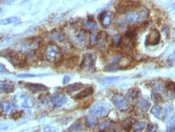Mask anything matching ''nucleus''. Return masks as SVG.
Listing matches in <instances>:
<instances>
[{"mask_svg":"<svg viewBox=\"0 0 175 132\" xmlns=\"http://www.w3.org/2000/svg\"><path fill=\"white\" fill-rule=\"evenodd\" d=\"M44 55L45 59L51 62H59L62 60L61 48L55 43L51 42L46 46Z\"/></svg>","mask_w":175,"mask_h":132,"instance_id":"f257e3e1","label":"nucleus"},{"mask_svg":"<svg viewBox=\"0 0 175 132\" xmlns=\"http://www.w3.org/2000/svg\"><path fill=\"white\" fill-rule=\"evenodd\" d=\"M15 106L20 109H31L34 105V100L31 96L26 93H19L13 100Z\"/></svg>","mask_w":175,"mask_h":132,"instance_id":"f03ea898","label":"nucleus"},{"mask_svg":"<svg viewBox=\"0 0 175 132\" xmlns=\"http://www.w3.org/2000/svg\"><path fill=\"white\" fill-rule=\"evenodd\" d=\"M140 2L137 1H120L115 6V9L120 14L133 11L140 6Z\"/></svg>","mask_w":175,"mask_h":132,"instance_id":"7ed1b4c3","label":"nucleus"},{"mask_svg":"<svg viewBox=\"0 0 175 132\" xmlns=\"http://www.w3.org/2000/svg\"><path fill=\"white\" fill-rule=\"evenodd\" d=\"M149 10L146 8H143L140 10L139 11H130L128 14L126 15V20L127 21L131 24H135L140 21V20H144L146 17L149 16Z\"/></svg>","mask_w":175,"mask_h":132,"instance_id":"20e7f679","label":"nucleus"},{"mask_svg":"<svg viewBox=\"0 0 175 132\" xmlns=\"http://www.w3.org/2000/svg\"><path fill=\"white\" fill-rule=\"evenodd\" d=\"M95 56L91 53H86L84 54L80 62V69L87 70V71H93L95 68Z\"/></svg>","mask_w":175,"mask_h":132,"instance_id":"39448f33","label":"nucleus"},{"mask_svg":"<svg viewBox=\"0 0 175 132\" xmlns=\"http://www.w3.org/2000/svg\"><path fill=\"white\" fill-rule=\"evenodd\" d=\"M40 40L38 38H31L25 41L20 45V50L23 52L29 53L31 51H36V50L40 47Z\"/></svg>","mask_w":175,"mask_h":132,"instance_id":"423d86ee","label":"nucleus"},{"mask_svg":"<svg viewBox=\"0 0 175 132\" xmlns=\"http://www.w3.org/2000/svg\"><path fill=\"white\" fill-rule=\"evenodd\" d=\"M0 54H2L1 56L6 58L11 64L14 65V66H20L22 63V59H21L20 54L15 51L6 50L0 52Z\"/></svg>","mask_w":175,"mask_h":132,"instance_id":"0eeeda50","label":"nucleus"},{"mask_svg":"<svg viewBox=\"0 0 175 132\" xmlns=\"http://www.w3.org/2000/svg\"><path fill=\"white\" fill-rule=\"evenodd\" d=\"M112 101L115 105L117 107V109L120 111H126L130 108L129 101L120 93H116L112 96Z\"/></svg>","mask_w":175,"mask_h":132,"instance_id":"6e6552de","label":"nucleus"},{"mask_svg":"<svg viewBox=\"0 0 175 132\" xmlns=\"http://www.w3.org/2000/svg\"><path fill=\"white\" fill-rule=\"evenodd\" d=\"M161 41V33L157 29H153L145 37V45L154 46Z\"/></svg>","mask_w":175,"mask_h":132,"instance_id":"1a4fd4ad","label":"nucleus"},{"mask_svg":"<svg viewBox=\"0 0 175 132\" xmlns=\"http://www.w3.org/2000/svg\"><path fill=\"white\" fill-rule=\"evenodd\" d=\"M109 112L107 107L101 104H96L90 108L89 110L90 114L95 116V117H103L106 116Z\"/></svg>","mask_w":175,"mask_h":132,"instance_id":"9d476101","label":"nucleus"},{"mask_svg":"<svg viewBox=\"0 0 175 132\" xmlns=\"http://www.w3.org/2000/svg\"><path fill=\"white\" fill-rule=\"evenodd\" d=\"M113 14L110 11H104L99 15V20L104 28H107L112 24Z\"/></svg>","mask_w":175,"mask_h":132,"instance_id":"9b49d317","label":"nucleus"},{"mask_svg":"<svg viewBox=\"0 0 175 132\" xmlns=\"http://www.w3.org/2000/svg\"><path fill=\"white\" fill-rule=\"evenodd\" d=\"M111 42L108 41V35L105 32L99 33V37H98V48L100 51H104L108 48Z\"/></svg>","mask_w":175,"mask_h":132,"instance_id":"f8f14e48","label":"nucleus"},{"mask_svg":"<svg viewBox=\"0 0 175 132\" xmlns=\"http://www.w3.org/2000/svg\"><path fill=\"white\" fill-rule=\"evenodd\" d=\"M88 40H89L88 33L84 29H80L77 33L75 34V42L78 45H80L81 47L86 46L88 42Z\"/></svg>","mask_w":175,"mask_h":132,"instance_id":"ddd939ff","label":"nucleus"},{"mask_svg":"<svg viewBox=\"0 0 175 132\" xmlns=\"http://www.w3.org/2000/svg\"><path fill=\"white\" fill-rule=\"evenodd\" d=\"M66 101V96L64 94L60 93H54V94L52 95L51 98H50L51 103L53 104V106L55 107H61L62 105H64L65 104Z\"/></svg>","mask_w":175,"mask_h":132,"instance_id":"4468645a","label":"nucleus"},{"mask_svg":"<svg viewBox=\"0 0 175 132\" xmlns=\"http://www.w3.org/2000/svg\"><path fill=\"white\" fill-rule=\"evenodd\" d=\"M120 46L127 51H132L135 47V39H132L124 36L122 37Z\"/></svg>","mask_w":175,"mask_h":132,"instance_id":"2eb2a0df","label":"nucleus"},{"mask_svg":"<svg viewBox=\"0 0 175 132\" xmlns=\"http://www.w3.org/2000/svg\"><path fill=\"white\" fill-rule=\"evenodd\" d=\"M15 85L10 80H2L0 81V93H11L14 92Z\"/></svg>","mask_w":175,"mask_h":132,"instance_id":"dca6fc26","label":"nucleus"},{"mask_svg":"<svg viewBox=\"0 0 175 132\" xmlns=\"http://www.w3.org/2000/svg\"><path fill=\"white\" fill-rule=\"evenodd\" d=\"M132 63V59L130 56L128 55H123L120 56L118 62H117V66L120 68V69H125L130 67Z\"/></svg>","mask_w":175,"mask_h":132,"instance_id":"f3484780","label":"nucleus"},{"mask_svg":"<svg viewBox=\"0 0 175 132\" xmlns=\"http://www.w3.org/2000/svg\"><path fill=\"white\" fill-rule=\"evenodd\" d=\"M50 38L54 42H62L65 40L66 37H65V34L64 33L63 31H61L60 29H54L50 33Z\"/></svg>","mask_w":175,"mask_h":132,"instance_id":"a211bd4d","label":"nucleus"},{"mask_svg":"<svg viewBox=\"0 0 175 132\" xmlns=\"http://www.w3.org/2000/svg\"><path fill=\"white\" fill-rule=\"evenodd\" d=\"M94 93V88L93 87H88L86 88L85 89L82 90L80 93H78V94L74 96V99L76 101H81L84 98H86L90 96H91Z\"/></svg>","mask_w":175,"mask_h":132,"instance_id":"6ab92c4d","label":"nucleus"},{"mask_svg":"<svg viewBox=\"0 0 175 132\" xmlns=\"http://www.w3.org/2000/svg\"><path fill=\"white\" fill-rule=\"evenodd\" d=\"M0 111L3 114L8 115L14 111V106L8 101H3L0 103Z\"/></svg>","mask_w":175,"mask_h":132,"instance_id":"aec40b11","label":"nucleus"},{"mask_svg":"<svg viewBox=\"0 0 175 132\" xmlns=\"http://www.w3.org/2000/svg\"><path fill=\"white\" fill-rule=\"evenodd\" d=\"M27 88L34 93H43L48 90V88L45 85L40 84H27Z\"/></svg>","mask_w":175,"mask_h":132,"instance_id":"412c9836","label":"nucleus"},{"mask_svg":"<svg viewBox=\"0 0 175 132\" xmlns=\"http://www.w3.org/2000/svg\"><path fill=\"white\" fill-rule=\"evenodd\" d=\"M140 91L139 88H132L128 91V93L126 94L127 96V100H130V101H136L140 97Z\"/></svg>","mask_w":175,"mask_h":132,"instance_id":"4be33fe9","label":"nucleus"},{"mask_svg":"<svg viewBox=\"0 0 175 132\" xmlns=\"http://www.w3.org/2000/svg\"><path fill=\"white\" fill-rule=\"evenodd\" d=\"M79 57L77 55H72L69 57V59L66 60V67L70 69H74L77 67V65L79 62Z\"/></svg>","mask_w":175,"mask_h":132,"instance_id":"5701e85b","label":"nucleus"},{"mask_svg":"<svg viewBox=\"0 0 175 132\" xmlns=\"http://www.w3.org/2000/svg\"><path fill=\"white\" fill-rule=\"evenodd\" d=\"M82 87H83V85L82 83H78H78H74L72 85H68L65 88V92L68 94H72L74 93H76L78 90H80Z\"/></svg>","mask_w":175,"mask_h":132,"instance_id":"b1692460","label":"nucleus"},{"mask_svg":"<svg viewBox=\"0 0 175 132\" xmlns=\"http://www.w3.org/2000/svg\"><path fill=\"white\" fill-rule=\"evenodd\" d=\"M84 25L87 29L89 30H95L98 28V24L97 23L95 22V20L93 19V17L89 16L88 19L85 21L84 23Z\"/></svg>","mask_w":175,"mask_h":132,"instance_id":"393cba45","label":"nucleus"},{"mask_svg":"<svg viewBox=\"0 0 175 132\" xmlns=\"http://www.w3.org/2000/svg\"><path fill=\"white\" fill-rule=\"evenodd\" d=\"M19 20H20V19H19L18 17L11 16L0 20V24H1V25H7V24H11L17 23Z\"/></svg>","mask_w":175,"mask_h":132,"instance_id":"a878e982","label":"nucleus"},{"mask_svg":"<svg viewBox=\"0 0 175 132\" xmlns=\"http://www.w3.org/2000/svg\"><path fill=\"white\" fill-rule=\"evenodd\" d=\"M86 124L90 128H94V127L97 126L98 124L97 118L95 117V116L91 115V114H89L86 117Z\"/></svg>","mask_w":175,"mask_h":132,"instance_id":"bb28decb","label":"nucleus"},{"mask_svg":"<svg viewBox=\"0 0 175 132\" xmlns=\"http://www.w3.org/2000/svg\"><path fill=\"white\" fill-rule=\"evenodd\" d=\"M151 113L153 114L156 118H160L162 113V108L159 105H155L152 107V109L150 110Z\"/></svg>","mask_w":175,"mask_h":132,"instance_id":"cd10ccee","label":"nucleus"},{"mask_svg":"<svg viewBox=\"0 0 175 132\" xmlns=\"http://www.w3.org/2000/svg\"><path fill=\"white\" fill-rule=\"evenodd\" d=\"M82 129H83V126H82V124L81 121L74 122L69 127V131L73 132L80 131H82Z\"/></svg>","mask_w":175,"mask_h":132,"instance_id":"c85d7f7f","label":"nucleus"},{"mask_svg":"<svg viewBox=\"0 0 175 132\" xmlns=\"http://www.w3.org/2000/svg\"><path fill=\"white\" fill-rule=\"evenodd\" d=\"M136 122V120L132 118H128L127 119H125L124 122H123V127L125 130H129L132 128V127L133 126Z\"/></svg>","mask_w":175,"mask_h":132,"instance_id":"c756f323","label":"nucleus"},{"mask_svg":"<svg viewBox=\"0 0 175 132\" xmlns=\"http://www.w3.org/2000/svg\"><path fill=\"white\" fill-rule=\"evenodd\" d=\"M151 97H152V100H153L155 103H158V102H161L162 101V96L158 92H157V91H154L153 90V92H152V94H151Z\"/></svg>","mask_w":175,"mask_h":132,"instance_id":"7c9ffc66","label":"nucleus"},{"mask_svg":"<svg viewBox=\"0 0 175 132\" xmlns=\"http://www.w3.org/2000/svg\"><path fill=\"white\" fill-rule=\"evenodd\" d=\"M146 126H147L146 122H140L136 125H135L133 132H142L145 129Z\"/></svg>","mask_w":175,"mask_h":132,"instance_id":"2f4dec72","label":"nucleus"},{"mask_svg":"<svg viewBox=\"0 0 175 132\" xmlns=\"http://www.w3.org/2000/svg\"><path fill=\"white\" fill-rule=\"evenodd\" d=\"M153 90L157 91V92H160V91H163L165 89V84L161 81L155 82L153 85Z\"/></svg>","mask_w":175,"mask_h":132,"instance_id":"473e14b6","label":"nucleus"},{"mask_svg":"<svg viewBox=\"0 0 175 132\" xmlns=\"http://www.w3.org/2000/svg\"><path fill=\"white\" fill-rule=\"evenodd\" d=\"M138 106H139L140 109H142V110H147L150 107V103L147 101V100L142 99V100H140L139 102H138Z\"/></svg>","mask_w":175,"mask_h":132,"instance_id":"72a5a7b5","label":"nucleus"},{"mask_svg":"<svg viewBox=\"0 0 175 132\" xmlns=\"http://www.w3.org/2000/svg\"><path fill=\"white\" fill-rule=\"evenodd\" d=\"M98 37H99V33H91V35L90 36V46H95V45H97Z\"/></svg>","mask_w":175,"mask_h":132,"instance_id":"f704fd0d","label":"nucleus"},{"mask_svg":"<svg viewBox=\"0 0 175 132\" xmlns=\"http://www.w3.org/2000/svg\"><path fill=\"white\" fill-rule=\"evenodd\" d=\"M119 79H120V77H107V78L101 79V82L104 85H110V84L117 81Z\"/></svg>","mask_w":175,"mask_h":132,"instance_id":"c9c22d12","label":"nucleus"},{"mask_svg":"<svg viewBox=\"0 0 175 132\" xmlns=\"http://www.w3.org/2000/svg\"><path fill=\"white\" fill-rule=\"evenodd\" d=\"M173 111V106L170 104L165 105V106L164 108V112H163V116L164 118H167L168 116L170 115V113Z\"/></svg>","mask_w":175,"mask_h":132,"instance_id":"e433bc0d","label":"nucleus"},{"mask_svg":"<svg viewBox=\"0 0 175 132\" xmlns=\"http://www.w3.org/2000/svg\"><path fill=\"white\" fill-rule=\"evenodd\" d=\"M121 39H122V37L120 35H115L111 38V43L115 45V46H120Z\"/></svg>","mask_w":175,"mask_h":132,"instance_id":"4c0bfd02","label":"nucleus"},{"mask_svg":"<svg viewBox=\"0 0 175 132\" xmlns=\"http://www.w3.org/2000/svg\"><path fill=\"white\" fill-rule=\"evenodd\" d=\"M111 125V121H106L104 122L103 123H102L100 125L99 127V132H103L105 130H107L108 128Z\"/></svg>","mask_w":175,"mask_h":132,"instance_id":"58836bf2","label":"nucleus"},{"mask_svg":"<svg viewBox=\"0 0 175 132\" xmlns=\"http://www.w3.org/2000/svg\"><path fill=\"white\" fill-rule=\"evenodd\" d=\"M157 126L155 124L151 123L149 125H148L147 129H146V132H157Z\"/></svg>","mask_w":175,"mask_h":132,"instance_id":"ea45409f","label":"nucleus"},{"mask_svg":"<svg viewBox=\"0 0 175 132\" xmlns=\"http://www.w3.org/2000/svg\"><path fill=\"white\" fill-rule=\"evenodd\" d=\"M36 76H37L36 75H32V74H20V75H18L17 77L25 79V78H34V77H36Z\"/></svg>","mask_w":175,"mask_h":132,"instance_id":"a19ab883","label":"nucleus"},{"mask_svg":"<svg viewBox=\"0 0 175 132\" xmlns=\"http://www.w3.org/2000/svg\"><path fill=\"white\" fill-rule=\"evenodd\" d=\"M167 63H168V65L170 67H172L173 65H174V53L171 54V55H170V57L168 58V59H167Z\"/></svg>","mask_w":175,"mask_h":132,"instance_id":"79ce46f5","label":"nucleus"},{"mask_svg":"<svg viewBox=\"0 0 175 132\" xmlns=\"http://www.w3.org/2000/svg\"><path fill=\"white\" fill-rule=\"evenodd\" d=\"M174 121L172 122V124L171 122L168 124V126H167V132H174Z\"/></svg>","mask_w":175,"mask_h":132,"instance_id":"37998d69","label":"nucleus"},{"mask_svg":"<svg viewBox=\"0 0 175 132\" xmlns=\"http://www.w3.org/2000/svg\"><path fill=\"white\" fill-rule=\"evenodd\" d=\"M45 132H57V130L53 127H45Z\"/></svg>","mask_w":175,"mask_h":132,"instance_id":"c03bdc74","label":"nucleus"},{"mask_svg":"<svg viewBox=\"0 0 175 132\" xmlns=\"http://www.w3.org/2000/svg\"><path fill=\"white\" fill-rule=\"evenodd\" d=\"M5 71H7L6 67L3 64V63L0 62V73H3V72H5Z\"/></svg>","mask_w":175,"mask_h":132,"instance_id":"a18cd8bd","label":"nucleus"},{"mask_svg":"<svg viewBox=\"0 0 175 132\" xmlns=\"http://www.w3.org/2000/svg\"><path fill=\"white\" fill-rule=\"evenodd\" d=\"M70 77H69L68 76H65L64 77V78H63V80H62V84H63V85H65V84H67V83L70 81Z\"/></svg>","mask_w":175,"mask_h":132,"instance_id":"49530a36","label":"nucleus"},{"mask_svg":"<svg viewBox=\"0 0 175 132\" xmlns=\"http://www.w3.org/2000/svg\"><path fill=\"white\" fill-rule=\"evenodd\" d=\"M40 99H42V102L43 103H48L49 102V99H48L47 96H41Z\"/></svg>","mask_w":175,"mask_h":132,"instance_id":"de8ad7c7","label":"nucleus"},{"mask_svg":"<svg viewBox=\"0 0 175 132\" xmlns=\"http://www.w3.org/2000/svg\"><path fill=\"white\" fill-rule=\"evenodd\" d=\"M1 12H2V9L0 8V13H1Z\"/></svg>","mask_w":175,"mask_h":132,"instance_id":"09e8293b","label":"nucleus"}]
</instances>
